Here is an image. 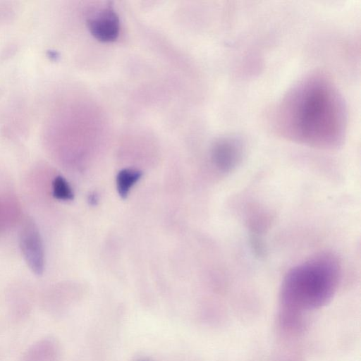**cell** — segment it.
I'll use <instances>...</instances> for the list:
<instances>
[{"label":"cell","instance_id":"obj_8","mask_svg":"<svg viewBox=\"0 0 361 361\" xmlns=\"http://www.w3.org/2000/svg\"><path fill=\"white\" fill-rule=\"evenodd\" d=\"M279 361H303V360H302L301 357L296 356V355H293V356H290L288 357H284L282 360H279Z\"/></svg>","mask_w":361,"mask_h":361},{"label":"cell","instance_id":"obj_4","mask_svg":"<svg viewBox=\"0 0 361 361\" xmlns=\"http://www.w3.org/2000/svg\"><path fill=\"white\" fill-rule=\"evenodd\" d=\"M87 27L94 38L103 42L115 41L120 33V20L111 7L97 11L87 20Z\"/></svg>","mask_w":361,"mask_h":361},{"label":"cell","instance_id":"obj_6","mask_svg":"<svg viewBox=\"0 0 361 361\" xmlns=\"http://www.w3.org/2000/svg\"><path fill=\"white\" fill-rule=\"evenodd\" d=\"M142 172L132 169H125L119 171L116 177L117 190L120 196L126 197L132 186L140 178Z\"/></svg>","mask_w":361,"mask_h":361},{"label":"cell","instance_id":"obj_2","mask_svg":"<svg viewBox=\"0 0 361 361\" xmlns=\"http://www.w3.org/2000/svg\"><path fill=\"white\" fill-rule=\"evenodd\" d=\"M341 267L330 253L317 255L292 267L279 289L278 326L283 336H300L308 313L329 304L337 292Z\"/></svg>","mask_w":361,"mask_h":361},{"label":"cell","instance_id":"obj_10","mask_svg":"<svg viewBox=\"0 0 361 361\" xmlns=\"http://www.w3.org/2000/svg\"><path fill=\"white\" fill-rule=\"evenodd\" d=\"M133 361H152V360H151L148 358H146V357H139V358L135 359Z\"/></svg>","mask_w":361,"mask_h":361},{"label":"cell","instance_id":"obj_7","mask_svg":"<svg viewBox=\"0 0 361 361\" xmlns=\"http://www.w3.org/2000/svg\"><path fill=\"white\" fill-rule=\"evenodd\" d=\"M53 196L59 200H71L73 199V191L64 178L58 176L52 183Z\"/></svg>","mask_w":361,"mask_h":361},{"label":"cell","instance_id":"obj_3","mask_svg":"<svg viewBox=\"0 0 361 361\" xmlns=\"http://www.w3.org/2000/svg\"><path fill=\"white\" fill-rule=\"evenodd\" d=\"M20 247L28 267L35 274L42 275L44 269L43 243L38 227L31 218H27L23 224Z\"/></svg>","mask_w":361,"mask_h":361},{"label":"cell","instance_id":"obj_1","mask_svg":"<svg viewBox=\"0 0 361 361\" xmlns=\"http://www.w3.org/2000/svg\"><path fill=\"white\" fill-rule=\"evenodd\" d=\"M276 128L295 142L334 148L343 140L346 111L343 99L324 75L312 74L295 84L276 111Z\"/></svg>","mask_w":361,"mask_h":361},{"label":"cell","instance_id":"obj_5","mask_svg":"<svg viewBox=\"0 0 361 361\" xmlns=\"http://www.w3.org/2000/svg\"><path fill=\"white\" fill-rule=\"evenodd\" d=\"M243 157L241 142L234 137H222L213 145L212 157L214 164L222 172L233 171Z\"/></svg>","mask_w":361,"mask_h":361},{"label":"cell","instance_id":"obj_9","mask_svg":"<svg viewBox=\"0 0 361 361\" xmlns=\"http://www.w3.org/2000/svg\"><path fill=\"white\" fill-rule=\"evenodd\" d=\"M57 52L54 51H48V56H49L51 59H56L58 56Z\"/></svg>","mask_w":361,"mask_h":361}]
</instances>
